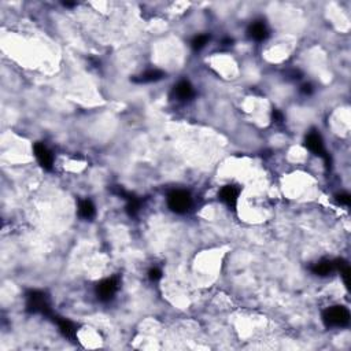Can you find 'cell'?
Instances as JSON below:
<instances>
[{
    "label": "cell",
    "mask_w": 351,
    "mask_h": 351,
    "mask_svg": "<svg viewBox=\"0 0 351 351\" xmlns=\"http://www.w3.org/2000/svg\"><path fill=\"white\" fill-rule=\"evenodd\" d=\"M119 288V280L118 277H110L100 281L96 286V295L100 299L101 302H108L114 298V295L117 294Z\"/></svg>",
    "instance_id": "obj_5"
},
{
    "label": "cell",
    "mask_w": 351,
    "mask_h": 351,
    "mask_svg": "<svg viewBox=\"0 0 351 351\" xmlns=\"http://www.w3.org/2000/svg\"><path fill=\"white\" fill-rule=\"evenodd\" d=\"M208 42V36L207 35H199V36L194 37V40H192V48L195 50V51H199V50H202L206 44H207Z\"/></svg>",
    "instance_id": "obj_15"
},
{
    "label": "cell",
    "mask_w": 351,
    "mask_h": 351,
    "mask_svg": "<svg viewBox=\"0 0 351 351\" xmlns=\"http://www.w3.org/2000/svg\"><path fill=\"white\" fill-rule=\"evenodd\" d=\"M272 118H273V121H276V122H281V121H283V114L280 113L279 110H273Z\"/></svg>",
    "instance_id": "obj_18"
},
{
    "label": "cell",
    "mask_w": 351,
    "mask_h": 351,
    "mask_svg": "<svg viewBox=\"0 0 351 351\" xmlns=\"http://www.w3.org/2000/svg\"><path fill=\"white\" fill-rule=\"evenodd\" d=\"M240 194V190L235 185H225L218 194V198L222 203H225L229 208L235 210L238 206V198Z\"/></svg>",
    "instance_id": "obj_7"
},
{
    "label": "cell",
    "mask_w": 351,
    "mask_h": 351,
    "mask_svg": "<svg viewBox=\"0 0 351 351\" xmlns=\"http://www.w3.org/2000/svg\"><path fill=\"white\" fill-rule=\"evenodd\" d=\"M162 277V272L159 270L158 268H152L150 269L149 272V279L151 280V281H158V280Z\"/></svg>",
    "instance_id": "obj_16"
},
{
    "label": "cell",
    "mask_w": 351,
    "mask_h": 351,
    "mask_svg": "<svg viewBox=\"0 0 351 351\" xmlns=\"http://www.w3.org/2000/svg\"><path fill=\"white\" fill-rule=\"evenodd\" d=\"M336 201H338V203H339V204L349 206V204H350L351 198L349 194H340V195H338V197H336Z\"/></svg>",
    "instance_id": "obj_17"
},
{
    "label": "cell",
    "mask_w": 351,
    "mask_h": 351,
    "mask_svg": "<svg viewBox=\"0 0 351 351\" xmlns=\"http://www.w3.org/2000/svg\"><path fill=\"white\" fill-rule=\"evenodd\" d=\"M304 143H306V147H307L313 154L317 155V156H321L324 162L327 163V166H331V158H329V155H328L327 151H325V147H324V143H322V139L318 132H310L309 135L306 136Z\"/></svg>",
    "instance_id": "obj_4"
},
{
    "label": "cell",
    "mask_w": 351,
    "mask_h": 351,
    "mask_svg": "<svg viewBox=\"0 0 351 351\" xmlns=\"http://www.w3.org/2000/svg\"><path fill=\"white\" fill-rule=\"evenodd\" d=\"M333 270H335V265H333V261H329V259H321L311 266V272L322 277L331 274Z\"/></svg>",
    "instance_id": "obj_12"
},
{
    "label": "cell",
    "mask_w": 351,
    "mask_h": 351,
    "mask_svg": "<svg viewBox=\"0 0 351 351\" xmlns=\"http://www.w3.org/2000/svg\"><path fill=\"white\" fill-rule=\"evenodd\" d=\"M78 215L84 218V220H91L95 217V206L94 203L85 199V201H80L78 203Z\"/></svg>",
    "instance_id": "obj_13"
},
{
    "label": "cell",
    "mask_w": 351,
    "mask_h": 351,
    "mask_svg": "<svg viewBox=\"0 0 351 351\" xmlns=\"http://www.w3.org/2000/svg\"><path fill=\"white\" fill-rule=\"evenodd\" d=\"M26 309L30 313L51 315V307H50L48 297L42 291L28 292V295H26Z\"/></svg>",
    "instance_id": "obj_3"
},
{
    "label": "cell",
    "mask_w": 351,
    "mask_h": 351,
    "mask_svg": "<svg viewBox=\"0 0 351 351\" xmlns=\"http://www.w3.org/2000/svg\"><path fill=\"white\" fill-rule=\"evenodd\" d=\"M247 32H249V36H250L252 40H255V42H263V40H266L269 36V30L268 28H266V25L261 22V21L252 22Z\"/></svg>",
    "instance_id": "obj_8"
},
{
    "label": "cell",
    "mask_w": 351,
    "mask_h": 351,
    "mask_svg": "<svg viewBox=\"0 0 351 351\" xmlns=\"http://www.w3.org/2000/svg\"><path fill=\"white\" fill-rule=\"evenodd\" d=\"M302 92H303L304 95H310V94L313 92V87H311V84H304L303 87H302Z\"/></svg>",
    "instance_id": "obj_19"
},
{
    "label": "cell",
    "mask_w": 351,
    "mask_h": 351,
    "mask_svg": "<svg viewBox=\"0 0 351 351\" xmlns=\"http://www.w3.org/2000/svg\"><path fill=\"white\" fill-rule=\"evenodd\" d=\"M322 321L328 328H342L349 325L350 311L345 306H332L322 313Z\"/></svg>",
    "instance_id": "obj_1"
},
{
    "label": "cell",
    "mask_w": 351,
    "mask_h": 351,
    "mask_svg": "<svg viewBox=\"0 0 351 351\" xmlns=\"http://www.w3.org/2000/svg\"><path fill=\"white\" fill-rule=\"evenodd\" d=\"M33 152L36 156L37 162L40 163V166L46 170H51L54 166V158L51 151L42 143H36L33 146Z\"/></svg>",
    "instance_id": "obj_6"
},
{
    "label": "cell",
    "mask_w": 351,
    "mask_h": 351,
    "mask_svg": "<svg viewBox=\"0 0 351 351\" xmlns=\"http://www.w3.org/2000/svg\"><path fill=\"white\" fill-rule=\"evenodd\" d=\"M139 210H140V201L133 195H129L126 198V213L131 217H135L139 213Z\"/></svg>",
    "instance_id": "obj_14"
},
{
    "label": "cell",
    "mask_w": 351,
    "mask_h": 351,
    "mask_svg": "<svg viewBox=\"0 0 351 351\" xmlns=\"http://www.w3.org/2000/svg\"><path fill=\"white\" fill-rule=\"evenodd\" d=\"M63 4H65L66 7H73L76 3H63Z\"/></svg>",
    "instance_id": "obj_20"
},
{
    "label": "cell",
    "mask_w": 351,
    "mask_h": 351,
    "mask_svg": "<svg viewBox=\"0 0 351 351\" xmlns=\"http://www.w3.org/2000/svg\"><path fill=\"white\" fill-rule=\"evenodd\" d=\"M165 77V73L161 72V70H147L144 72L143 74L137 76L135 77L132 81L133 83H139V84H149V83H155V81H159L162 78Z\"/></svg>",
    "instance_id": "obj_11"
},
{
    "label": "cell",
    "mask_w": 351,
    "mask_h": 351,
    "mask_svg": "<svg viewBox=\"0 0 351 351\" xmlns=\"http://www.w3.org/2000/svg\"><path fill=\"white\" fill-rule=\"evenodd\" d=\"M54 320L56 321V324H58V327H59L60 329V332H62V335H63L65 338L72 340L76 339V332H77V329H76V325H74L72 321H69V320H66V318H60V317H55Z\"/></svg>",
    "instance_id": "obj_10"
},
{
    "label": "cell",
    "mask_w": 351,
    "mask_h": 351,
    "mask_svg": "<svg viewBox=\"0 0 351 351\" xmlns=\"http://www.w3.org/2000/svg\"><path fill=\"white\" fill-rule=\"evenodd\" d=\"M167 206L176 214H184L192 206L190 192L183 190L172 191L167 195Z\"/></svg>",
    "instance_id": "obj_2"
},
{
    "label": "cell",
    "mask_w": 351,
    "mask_h": 351,
    "mask_svg": "<svg viewBox=\"0 0 351 351\" xmlns=\"http://www.w3.org/2000/svg\"><path fill=\"white\" fill-rule=\"evenodd\" d=\"M173 95L177 100H190L194 96V88L188 81H180L179 84L174 85L173 88Z\"/></svg>",
    "instance_id": "obj_9"
}]
</instances>
